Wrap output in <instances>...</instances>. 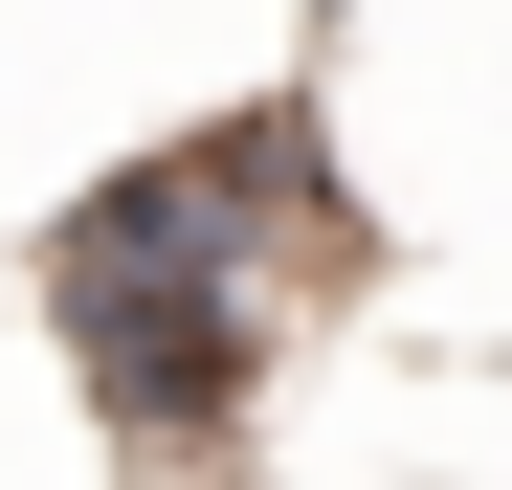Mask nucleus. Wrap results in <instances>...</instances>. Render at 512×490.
Instances as JSON below:
<instances>
[{
	"label": "nucleus",
	"mask_w": 512,
	"mask_h": 490,
	"mask_svg": "<svg viewBox=\"0 0 512 490\" xmlns=\"http://www.w3.org/2000/svg\"><path fill=\"white\" fill-rule=\"evenodd\" d=\"M268 223H312V134L290 112H245L201 156H134L112 201H67L45 335H67V379H90L112 446L201 468L245 401H268V335H290V290H312V268H268Z\"/></svg>",
	"instance_id": "1"
}]
</instances>
